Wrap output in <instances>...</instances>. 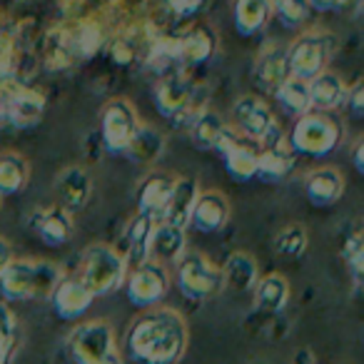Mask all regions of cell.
Instances as JSON below:
<instances>
[{
	"instance_id": "cell-1",
	"label": "cell",
	"mask_w": 364,
	"mask_h": 364,
	"mask_svg": "<svg viewBox=\"0 0 364 364\" xmlns=\"http://www.w3.org/2000/svg\"><path fill=\"white\" fill-rule=\"evenodd\" d=\"M125 342L135 364H177L188 349L190 332L180 312L157 304L130 324Z\"/></svg>"
},
{
	"instance_id": "cell-2",
	"label": "cell",
	"mask_w": 364,
	"mask_h": 364,
	"mask_svg": "<svg viewBox=\"0 0 364 364\" xmlns=\"http://www.w3.org/2000/svg\"><path fill=\"white\" fill-rule=\"evenodd\" d=\"M60 277V267L46 259H11L0 269V297L6 302L48 299Z\"/></svg>"
},
{
	"instance_id": "cell-3",
	"label": "cell",
	"mask_w": 364,
	"mask_h": 364,
	"mask_svg": "<svg viewBox=\"0 0 364 364\" xmlns=\"http://www.w3.org/2000/svg\"><path fill=\"white\" fill-rule=\"evenodd\" d=\"M344 127L332 112L327 110H307L294 120L287 135V145L294 155L307 157H327L342 145Z\"/></svg>"
},
{
	"instance_id": "cell-4",
	"label": "cell",
	"mask_w": 364,
	"mask_h": 364,
	"mask_svg": "<svg viewBox=\"0 0 364 364\" xmlns=\"http://www.w3.org/2000/svg\"><path fill=\"white\" fill-rule=\"evenodd\" d=\"M155 105L175 127H188L200 110H205V90L195 87L182 70L162 75L155 87Z\"/></svg>"
},
{
	"instance_id": "cell-5",
	"label": "cell",
	"mask_w": 364,
	"mask_h": 364,
	"mask_svg": "<svg viewBox=\"0 0 364 364\" xmlns=\"http://www.w3.org/2000/svg\"><path fill=\"white\" fill-rule=\"evenodd\" d=\"M77 277L90 289L92 297H107L125 287L127 262L117 250L107 247V245H92L82 252Z\"/></svg>"
},
{
	"instance_id": "cell-6",
	"label": "cell",
	"mask_w": 364,
	"mask_h": 364,
	"mask_svg": "<svg viewBox=\"0 0 364 364\" xmlns=\"http://www.w3.org/2000/svg\"><path fill=\"white\" fill-rule=\"evenodd\" d=\"M68 354L73 364H122L112 327L102 319L77 324L68 337Z\"/></svg>"
},
{
	"instance_id": "cell-7",
	"label": "cell",
	"mask_w": 364,
	"mask_h": 364,
	"mask_svg": "<svg viewBox=\"0 0 364 364\" xmlns=\"http://www.w3.org/2000/svg\"><path fill=\"white\" fill-rule=\"evenodd\" d=\"M177 267V287L188 299L195 302H205V299L218 297L225 289L223 267L210 262L205 255L185 250L182 257L175 262Z\"/></svg>"
},
{
	"instance_id": "cell-8",
	"label": "cell",
	"mask_w": 364,
	"mask_h": 364,
	"mask_svg": "<svg viewBox=\"0 0 364 364\" xmlns=\"http://www.w3.org/2000/svg\"><path fill=\"white\" fill-rule=\"evenodd\" d=\"M334 50V41L327 33H307L287 48L289 75L309 82L314 75L327 70V60Z\"/></svg>"
},
{
	"instance_id": "cell-9",
	"label": "cell",
	"mask_w": 364,
	"mask_h": 364,
	"mask_svg": "<svg viewBox=\"0 0 364 364\" xmlns=\"http://www.w3.org/2000/svg\"><path fill=\"white\" fill-rule=\"evenodd\" d=\"M127 282V299L135 307L150 309L157 307L162 299L167 297L170 289V272L165 264L155 262V259H145L142 264H135L130 269V274L125 277Z\"/></svg>"
},
{
	"instance_id": "cell-10",
	"label": "cell",
	"mask_w": 364,
	"mask_h": 364,
	"mask_svg": "<svg viewBox=\"0 0 364 364\" xmlns=\"http://www.w3.org/2000/svg\"><path fill=\"white\" fill-rule=\"evenodd\" d=\"M140 127V117H137L132 102L127 100H110L100 112V140L107 152L112 155H125L127 145H130L132 135Z\"/></svg>"
},
{
	"instance_id": "cell-11",
	"label": "cell",
	"mask_w": 364,
	"mask_h": 364,
	"mask_svg": "<svg viewBox=\"0 0 364 364\" xmlns=\"http://www.w3.org/2000/svg\"><path fill=\"white\" fill-rule=\"evenodd\" d=\"M257 177L264 182H279L292 175L297 155L287 145V135L274 122L269 132L257 142Z\"/></svg>"
},
{
	"instance_id": "cell-12",
	"label": "cell",
	"mask_w": 364,
	"mask_h": 364,
	"mask_svg": "<svg viewBox=\"0 0 364 364\" xmlns=\"http://www.w3.org/2000/svg\"><path fill=\"white\" fill-rule=\"evenodd\" d=\"M232 122H235L232 127L245 140L257 145L277 120H274L272 110H269V105L262 97L242 95V97H237V102L232 105Z\"/></svg>"
},
{
	"instance_id": "cell-13",
	"label": "cell",
	"mask_w": 364,
	"mask_h": 364,
	"mask_svg": "<svg viewBox=\"0 0 364 364\" xmlns=\"http://www.w3.org/2000/svg\"><path fill=\"white\" fill-rule=\"evenodd\" d=\"M48 299H50L53 312L58 317L65 319V322H73V319H80L90 309L95 297H92V292L82 284V279L77 274L75 277H65L63 274L55 287H53V292L48 294Z\"/></svg>"
},
{
	"instance_id": "cell-14",
	"label": "cell",
	"mask_w": 364,
	"mask_h": 364,
	"mask_svg": "<svg viewBox=\"0 0 364 364\" xmlns=\"http://www.w3.org/2000/svg\"><path fill=\"white\" fill-rule=\"evenodd\" d=\"M31 228L38 237L43 240L50 247H63L73 240V213H68L60 205H53V208H38L31 215Z\"/></svg>"
},
{
	"instance_id": "cell-15",
	"label": "cell",
	"mask_w": 364,
	"mask_h": 364,
	"mask_svg": "<svg viewBox=\"0 0 364 364\" xmlns=\"http://www.w3.org/2000/svg\"><path fill=\"white\" fill-rule=\"evenodd\" d=\"M230 220V203L223 193L208 190L200 193L190 213V228H195L203 235H215L228 225Z\"/></svg>"
},
{
	"instance_id": "cell-16",
	"label": "cell",
	"mask_w": 364,
	"mask_h": 364,
	"mask_svg": "<svg viewBox=\"0 0 364 364\" xmlns=\"http://www.w3.org/2000/svg\"><path fill=\"white\" fill-rule=\"evenodd\" d=\"M172 188H175V177L167 175V172H147L145 177L140 180L137 185V193H135V205H137V213H145L152 215V218L160 223L162 213H165V205L172 195Z\"/></svg>"
},
{
	"instance_id": "cell-17",
	"label": "cell",
	"mask_w": 364,
	"mask_h": 364,
	"mask_svg": "<svg viewBox=\"0 0 364 364\" xmlns=\"http://www.w3.org/2000/svg\"><path fill=\"white\" fill-rule=\"evenodd\" d=\"M43 115H46V97H43V92L21 85L11 95L0 120L11 122L18 130H28V127H36L43 120Z\"/></svg>"
},
{
	"instance_id": "cell-18",
	"label": "cell",
	"mask_w": 364,
	"mask_h": 364,
	"mask_svg": "<svg viewBox=\"0 0 364 364\" xmlns=\"http://www.w3.org/2000/svg\"><path fill=\"white\" fill-rule=\"evenodd\" d=\"M55 193L60 200V208H65L68 213H77L90 203L92 195V177L85 167L73 165L58 175L55 180Z\"/></svg>"
},
{
	"instance_id": "cell-19",
	"label": "cell",
	"mask_w": 364,
	"mask_h": 364,
	"mask_svg": "<svg viewBox=\"0 0 364 364\" xmlns=\"http://www.w3.org/2000/svg\"><path fill=\"white\" fill-rule=\"evenodd\" d=\"M344 193V177L334 167H314L304 177V195L314 208H329Z\"/></svg>"
},
{
	"instance_id": "cell-20",
	"label": "cell",
	"mask_w": 364,
	"mask_h": 364,
	"mask_svg": "<svg viewBox=\"0 0 364 364\" xmlns=\"http://www.w3.org/2000/svg\"><path fill=\"white\" fill-rule=\"evenodd\" d=\"M215 48H218V38H215L213 28L208 26H193L188 33L177 36L182 68H198L208 63L215 55Z\"/></svg>"
},
{
	"instance_id": "cell-21",
	"label": "cell",
	"mask_w": 364,
	"mask_h": 364,
	"mask_svg": "<svg viewBox=\"0 0 364 364\" xmlns=\"http://www.w3.org/2000/svg\"><path fill=\"white\" fill-rule=\"evenodd\" d=\"M200 195V185L195 177H175V188L172 195L165 205V213H162V223L175 225V228L188 230L190 228V213H193V205Z\"/></svg>"
},
{
	"instance_id": "cell-22",
	"label": "cell",
	"mask_w": 364,
	"mask_h": 364,
	"mask_svg": "<svg viewBox=\"0 0 364 364\" xmlns=\"http://www.w3.org/2000/svg\"><path fill=\"white\" fill-rule=\"evenodd\" d=\"M185 250H188V230L175 228V225H167L160 220L152 230L150 259L167 267V264H175Z\"/></svg>"
},
{
	"instance_id": "cell-23",
	"label": "cell",
	"mask_w": 364,
	"mask_h": 364,
	"mask_svg": "<svg viewBox=\"0 0 364 364\" xmlns=\"http://www.w3.org/2000/svg\"><path fill=\"white\" fill-rule=\"evenodd\" d=\"M255 82H257L259 90L264 92H274L284 80L289 77V68H287V50L279 46H269L259 53L257 63H255Z\"/></svg>"
},
{
	"instance_id": "cell-24",
	"label": "cell",
	"mask_w": 364,
	"mask_h": 364,
	"mask_svg": "<svg viewBox=\"0 0 364 364\" xmlns=\"http://www.w3.org/2000/svg\"><path fill=\"white\" fill-rule=\"evenodd\" d=\"M157 220L152 215L145 213H135V218L127 223L125 228V245H127V255L125 262L130 267L142 264L145 259H150V240H152V230H155Z\"/></svg>"
},
{
	"instance_id": "cell-25",
	"label": "cell",
	"mask_w": 364,
	"mask_h": 364,
	"mask_svg": "<svg viewBox=\"0 0 364 364\" xmlns=\"http://www.w3.org/2000/svg\"><path fill=\"white\" fill-rule=\"evenodd\" d=\"M223 160H225V170L237 182H247L257 177V145L245 140L242 135L223 152Z\"/></svg>"
},
{
	"instance_id": "cell-26",
	"label": "cell",
	"mask_w": 364,
	"mask_h": 364,
	"mask_svg": "<svg viewBox=\"0 0 364 364\" xmlns=\"http://www.w3.org/2000/svg\"><path fill=\"white\" fill-rule=\"evenodd\" d=\"M307 87H309V100H312V110L332 112L334 107L342 105L344 95H347V87H344L342 77L329 70H322L319 75H314L307 82Z\"/></svg>"
},
{
	"instance_id": "cell-27",
	"label": "cell",
	"mask_w": 364,
	"mask_h": 364,
	"mask_svg": "<svg viewBox=\"0 0 364 364\" xmlns=\"http://www.w3.org/2000/svg\"><path fill=\"white\" fill-rule=\"evenodd\" d=\"M165 152V135L152 125H140L127 145L125 155L137 165H155Z\"/></svg>"
},
{
	"instance_id": "cell-28",
	"label": "cell",
	"mask_w": 364,
	"mask_h": 364,
	"mask_svg": "<svg viewBox=\"0 0 364 364\" xmlns=\"http://www.w3.org/2000/svg\"><path fill=\"white\" fill-rule=\"evenodd\" d=\"M255 307L262 314H277L287 307L289 284L282 274H267L255 282Z\"/></svg>"
},
{
	"instance_id": "cell-29",
	"label": "cell",
	"mask_w": 364,
	"mask_h": 364,
	"mask_svg": "<svg viewBox=\"0 0 364 364\" xmlns=\"http://www.w3.org/2000/svg\"><path fill=\"white\" fill-rule=\"evenodd\" d=\"M145 63L157 75H170L175 70H182L180 50H177V36H157L147 43Z\"/></svg>"
},
{
	"instance_id": "cell-30",
	"label": "cell",
	"mask_w": 364,
	"mask_h": 364,
	"mask_svg": "<svg viewBox=\"0 0 364 364\" xmlns=\"http://www.w3.org/2000/svg\"><path fill=\"white\" fill-rule=\"evenodd\" d=\"M225 287L235 289V292H247L257 282V262L252 255L247 252H232L223 267Z\"/></svg>"
},
{
	"instance_id": "cell-31",
	"label": "cell",
	"mask_w": 364,
	"mask_h": 364,
	"mask_svg": "<svg viewBox=\"0 0 364 364\" xmlns=\"http://www.w3.org/2000/svg\"><path fill=\"white\" fill-rule=\"evenodd\" d=\"M269 13H272L269 0H235L232 3L235 28L240 36H255L257 31H262Z\"/></svg>"
},
{
	"instance_id": "cell-32",
	"label": "cell",
	"mask_w": 364,
	"mask_h": 364,
	"mask_svg": "<svg viewBox=\"0 0 364 364\" xmlns=\"http://www.w3.org/2000/svg\"><path fill=\"white\" fill-rule=\"evenodd\" d=\"M190 140L200 147V150H215L218 140L223 137V132L228 130V122L223 120V115H218L215 110H200L195 115V120L188 125Z\"/></svg>"
},
{
	"instance_id": "cell-33",
	"label": "cell",
	"mask_w": 364,
	"mask_h": 364,
	"mask_svg": "<svg viewBox=\"0 0 364 364\" xmlns=\"http://www.w3.org/2000/svg\"><path fill=\"white\" fill-rule=\"evenodd\" d=\"M31 180V165L26 157L16 155V152H6L0 155V195L11 198L18 195Z\"/></svg>"
},
{
	"instance_id": "cell-34",
	"label": "cell",
	"mask_w": 364,
	"mask_h": 364,
	"mask_svg": "<svg viewBox=\"0 0 364 364\" xmlns=\"http://www.w3.org/2000/svg\"><path fill=\"white\" fill-rule=\"evenodd\" d=\"M274 97H277V102L282 105L284 112H289V115H304L307 110H312V100H309V87L304 80H299V77H292L289 75L287 80L282 82V85L277 87V90L272 92Z\"/></svg>"
},
{
	"instance_id": "cell-35",
	"label": "cell",
	"mask_w": 364,
	"mask_h": 364,
	"mask_svg": "<svg viewBox=\"0 0 364 364\" xmlns=\"http://www.w3.org/2000/svg\"><path fill=\"white\" fill-rule=\"evenodd\" d=\"M75 50H73L70 31L68 28H55V31L48 33L46 38V65L50 70H65L68 65H73Z\"/></svg>"
},
{
	"instance_id": "cell-36",
	"label": "cell",
	"mask_w": 364,
	"mask_h": 364,
	"mask_svg": "<svg viewBox=\"0 0 364 364\" xmlns=\"http://www.w3.org/2000/svg\"><path fill=\"white\" fill-rule=\"evenodd\" d=\"M68 31H70L75 58H92L105 46V31L97 21H82L77 26L68 28Z\"/></svg>"
},
{
	"instance_id": "cell-37",
	"label": "cell",
	"mask_w": 364,
	"mask_h": 364,
	"mask_svg": "<svg viewBox=\"0 0 364 364\" xmlns=\"http://www.w3.org/2000/svg\"><path fill=\"white\" fill-rule=\"evenodd\" d=\"M21 347V327L8 302L0 297V364H13Z\"/></svg>"
},
{
	"instance_id": "cell-38",
	"label": "cell",
	"mask_w": 364,
	"mask_h": 364,
	"mask_svg": "<svg viewBox=\"0 0 364 364\" xmlns=\"http://www.w3.org/2000/svg\"><path fill=\"white\" fill-rule=\"evenodd\" d=\"M309 247V235L302 225H287L277 232L274 237V252L284 259H297L307 252Z\"/></svg>"
},
{
	"instance_id": "cell-39",
	"label": "cell",
	"mask_w": 364,
	"mask_h": 364,
	"mask_svg": "<svg viewBox=\"0 0 364 364\" xmlns=\"http://www.w3.org/2000/svg\"><path fill=\"white\" fill-rule=\"evenodd\" d=\"M269 8L277 13V18L282 21V26L287 28H299L307 23L312 6L309 0H269Z\"/></svg>"
},
{
	"instance_id": "cell-40",
	"label": "cell",
	"mask_w": 364,
	"mask_h": 364,
	"mask_svg": "<svg viewBox=\"0 0 364 364\" xmlns=\"http://www.w3.org/2000/svg\"><path fill=\"white\" fill-rule=\"evenodd\" d=\"M342 259L347 264L349 274L354 277V287L362 289V274H364V240L362 232H354L344 240L342 245Z\"/></svg>"
},
{
	"instance_id": "cell-41",
	"label": "cell",
	"mask_w": 364,
	"mask_h": 364,
	"mask_svg": "<svg viewBox=\"0 0 364 364\" xmlns=\"http://www.w3.org/2000/svg\"><path fill=\"white\" fill-rule=\"evenodd\" d=\"M142 50V43L137 41V36L132 33H125V36H117L115 41L110 43V55L117 65H130Z\"/></svg>"
},
{
	"instance_id": "cell-42",
	"label": "cell",
	"mask_w": 364,
	"mask_h": 364,
	"mask_svg": "<svg viewBox=\"0 0 364 364\" xmlns=\"http://www.w3.org/2000/svg\"><path fill=\"white\" fill-rule=\"evenodd\" d=\"M344 102H347L349 112H352L354 117H362V112H364V90H362V82H354L352 90H347V95H344Z\"/></svg>"
},
{
	"instance_id": "cell-43",
	"label": "cell",
	"mask_w": 364,
	"mask_h": 364,
	"mask_svg": "<svg viewBox=\"0 0 364 364\" xmlns=\"http://www.w3.org/2000/svg\"><path fill=\"white\" fill-rule=\"evenodd\" d=\"M203 3H205V0H167L170 11L175 13V16H180V18L195 16V13L203 8Z\"/></svg>"
},
{
	"instance_id": "cell-44",
	"label": "cell",
	"mask_w": 364,
	"mask_h": 364,
	"mask_svg": "<svg viewBox=\"0 0 364 364\" xmlns=\"http://www.w3.org/2000/svg\"><path fill=\"white\" fill-rule=\"evenodd\" d=\"M344 3H347V0H309V6L319 8V11H337Z\"/></svg>"
},
{
	"instance_id": "cell-45",
	"label": "cell",
	"mask_w": 364,
	"mask_h": 364,
	"mask_svg": "<svg viewBox=\"0 0 364 364\" xmlns=\"http://www.w3.org/2000/svg\"><path fill=\"white\" fill-rule=\"evenodd\" d=\"M364 145L362 140L354 142V152H352V160H354V167H357V172H364Z\"/></svg>"
},
{
	"instance_id": "cell-46",
	"label": "cell",
	"mask_w": 364,
	"mask_h": 364,
	"mask_svg": "<svg viewBox=\"0 0 364 364\" xmlns=\"http://www.w3.org/2000/svg\"><path fill=\"white\" fill-rule=\"evenodd\" d=\"M13 259V250H11V245H8V240H3L0 237V269L6 267L8 262Z\"/></svg>"
},
{
	"instance_id": "cell-47",
	"label": "cell",
	"mask_w": 364,
	"mask_h": 364,
	"mask_svg": "<svg viewBox=\"0 0 364 364\" xmlns=\"http://www.w3.org/2000/svg\"><path fill=\"white\" fill-rule=\"evenodd\" d=\"M0 200H3V195H0Z\"/></svg>"
}]
</instances>
